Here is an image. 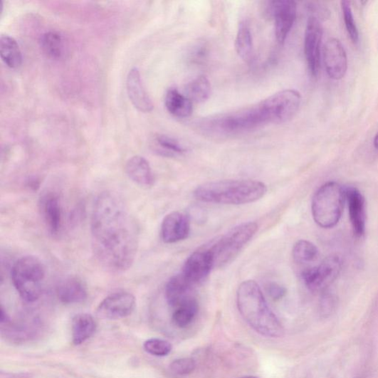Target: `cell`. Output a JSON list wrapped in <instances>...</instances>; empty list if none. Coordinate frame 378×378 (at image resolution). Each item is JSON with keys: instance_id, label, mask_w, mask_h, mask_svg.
<instances>
[{"instance_id": "cell-16", "label": "cell", "mask_w": 378, "mask_h": 378, "mask_svg": "<svg viewBox=\"0 0 378 378\" xmlns=\"http://www.w3.org/2000/svg\"><path fill=\"white\" fill-rule=\"evenodd\" d=\"M38 206L49 233L57 235L61 232L63 223L61 199L54 192L46 193L39 200Z\"/></svg>"}, {"instance_id": "cell-20", "label": "cell", "mask_w": 378, "mask_h": 378, "mask_svg": "<svg viewBox=\"0 0 378 378\" xmlns=\"http://www.w3.org/2000/svg\"><path fill=\"white\" fill-rule=\"evenodd\" d=\"M191 284L183 273L172 276L166 286V298L168 304L173 308H178L189 300Z\"/></svg>"}, {"instance_id": "cell-18", "label": "cell", "mask_w": 378, "mask_h": 378, "mask_svg": "<svg viewBox=\"0 0 378 378\" xmlns=\"http://www.w3.org/2000/svg\"><path fill=\"white\" fill-rule=\"evenodd\" d=\"M127 90L132 104L139 111L149 112L154 105L147 93L140 72L137 68L131 69L127 78Z\"/></svg>"}, {"instance_id": "cell-30", "label": "cell", "mask_w": 378, "mask_h": 378, "mask_svg": "<svg viewBox=\"0 0 378 378\" xmlns=\"http://www.w3.org/2000/svg\"><path fill=\"white\" fill-rule=\"evenodd\" d=\"M320 252L317 247L307 241H298L293 248V257L298 264H308L315 262Z\"/></svg>"}, {"instance_id": "cell-33", "label": "cell", "mask_w": 378, "mask_h": 378, "mask_svg": "<svg viewBox=\"0 0 378 378\" xmlns=\"http://www.w3.org/2000/svg\"><path fill=\"white\" fill-rule=\"evenodd\" d=\"M195 368V361L189 357L174 360L169 366L171 372L177 375L189 374L194 371Z\"/></svg>"}, {"instance_id": "cell-22", "label": "cell", "mask_w": 378, "mask_h": 378, "mask_svg": "<svg viewBox=\"0 0 378 378\" xmlns=\"http://www.w3.org/2000/svg\"><path fill=\"white\" fill-rule=\"evenodd\" d=\"M43 53L53 61H61L68 53V43L63 33L56 31L44 33L39 38Z\"/></svg>"}, {"instance_id": "cell-13", "label": "cell", "mask_w": 378, "mask_h": 378, "mask_svg": "<svg viewBox=\"0 0 378 378\" xmlns=\"http://www.w3.org/2000/svg\"><path fill=\"white\" fill-rule=\"evenodd\" d=\"M324 62L327 73L334 80H340L347 73V57L344 46L338 39H328L324 48Z\"/></svg>"}, {"instance_id": "cell-8", "label": "cell", "mask_w": 378, "mask_h": 378, "mask_svg": "<svg viewBox=\"0 0 378 378\" xmlns=\"http://www.w3.org/2000/svg\"><path fill=\"white\" fill-rule=\"evenodd\" d=\"M302 96L294 90L278 92L261 103L269 124H283L295 115L301 105Z\"/></svg>"}, {"instance_id": "cell-32", "label": "cell", "mask_w": 378, "mask_h": 378, "mask_svg": "<svg viewBox=\"0 0 378 378\" xmlns=\"http://www.w3.org/2000/svg\"><path fill=\"white\" fill-rule=\"evenodd\" d=\"M342 8L347 33L352 43L356 44L357 43L358 41H359V35H358V31L352 15L350 3L348 1L342 2Z\"/></svg>"}, {"instance_id": "cell-26", "label": "cell", "mask_w": 378, "mask_h": 378, "mask_svg": "<svg viewBox=\"0 0 378 378\" xmlns=\"http://www.w3.org/2000/svg\"><path fill=\"white\" fill-rule=\"evenodd\" d=\"M236 53L247 63L252 61L253 56V36L249 24L243 21L238 24L235 41Z\"/></svg>"}, {"instance_id": "cell-10", "label": "cell", "mask_w": 378, "mask_h": 378, "mask_svg": "<svg viewBox=\"0 0 378 378\" xmlns=\"http://www.w3.org/2000/svg\"><path fill=\"white\" fill-rule=\"evenodd\" d=\"M323 29L320 19L309 17L305 36V54L310 73L317 77L321 70V46Z\"/></svg>"}, {"instance_id": "cell-34", "label": "cell", "mask_w": 378, "mask_h": 378, "mask_svg": "<svg viewBox=\"0 0 378 378\" xmlns=\"http://www.w3.org/2000/svg\"><path fill=\"white\" fill-rule=\"evenodd\" d=\"M322 293L320 301L321 314L324 317H327L334 312L337 305V300L333 294L328 292V290Z\"/></svg>"}, {"instance_id": "cell-7", "label": "cell", "mask_w": 378, "mask_h": 378, "mask_svg": "<svg viewBox=\"0 0 378 378\" xmlns=\"http://www.w3.org/2000/svg\"><path fill=\"white\" fill-rule=\"evenodd\" d=\"M254 222L238 225L222 236L209 248L215 268H223L234 260V258L249 243L258 231Z\"/></svg>"}, {"instance_id": "cell-38", "label": "cell", "mask_w": 378, "mask_h": 378, "mask_svg": "<svg viewBox=\"0 0 378 378\" xmlns=\"http://www.w3.org/2000/svg\"><path fill=\"white\" fill-rule=\"evenodd\" d=\"M241 378H258L256 376H251V375H248V376H244V377H242Z\"/></svg>"}, {"instance_id": "cell-27", "label": "cell", "mask_w": 378, "mask_h": 378, "mask_svg": "<svg viewBox=\"0 0 378 378\" xmlns=\"http://www.w3.org/2000/svg\"><path fill=\"white\" fill-rule=\"evenodd\" d=\"M151 147L154 152L165 157H176L187 152L180 142L166 135H155L151 141Z\"/></svg>"}, {"instance_id": "cell-11", "label": "cell", "mask_w": 378, "mask_h": 378, "mask_svg": "<svg viewBox=\"0 0 378 378\" xmlns=\"http://www.w3.org/2000/svg\"><path fill=\"white\" fill-rule=\"evenodd\" d=\"M297 6L292 0H275L269 2L267 12L274 19L277 41L284 44L296 18Z\"/></svg>"}, {"instance_id": "cell-29", "label": "cell", "mask_w": 378, "mask_h": 378, "mask_svg": "<svg viewBox=\"0 0 378 378\" xmlns=\"http://www.w3.org/2000/svg\"><path fill=\"white\" fill-rule=\"evenodd\" d=\"M199 310L198 303L191 298L181 306L176 308L172 315V321L179 328H186L194 321Z\"/></svg>"}, {"instance_id": "cell-15", "label": "cell", "mask_w": 378, "mask_h": 378, "mask_svg": "<svg viewBox=\"0 0 378 378\" xmlns=\"http://www.w3.org/2000/svg\"><path fill=\"white\" fill-rule=\"evenodd\" d=\"M190 233V219L180 211H174L165 216L162 224V241L167 244L186 240Z\"/></svg>"}, {"instance_id": "cell-23", "label": "cell", "mask_w": 378, "mask_h": 378, "mask_svg": "<svg viewBox=\"0 0 378 378\" xmlns=\"http://www.w3.org/2000/svg\"><path fill=\"white\" fill-rule=\"evenodd\" d=\"M96 330L94 317L88 313H79L73 318L72 337L75 345H80L89 340Z\"/></svg>"}, {"instance_id": "cell-31", "label": "cell", "mask_w": 378, "mask_h": 378, "mask_svg": "<svg viewBox=\"0 0 378 378\" xmlns=\"http://www.w3.org/2000/svg\"><path fill=\"white\" fill-rule=\"evenodd\" d=\"M145 350L154 356L164 357L167 356L172 350V345L160 338H151L144 344Z\"/></svg>"}, {"instance_id": "cell-12", "label": "cell", "mask_w": 378, "mask_h": 378, "mask_svg": "<svg viewBox=\"0 0 378 378\" xmlns=\"http://www.w3.org/2000/svg\"><path fill=\"white\" fill-rule=\"evenodd\" d=\"M135 308V296L127 292L110 295L99 305L97 315L103 320H116L130 315Z\"/></svg>"}, {"instance_id": "cell-28", "label": "cell", "mask_w": 378, "mask_h": 378, "mask_svg": "<svg viewBox=\"0 0 378 378\" xmlns=\"http://www.w3.org/2000/svg\"><path fill=\"white\" fill-rule=\"evenodd\" d=\"M211 94V84L205 75L193 79L186 87V95L192 103H201L207 100Z\"/></svg>"}, {"instance_id": "cell-4", "label": "cell", "mask_w": 378, "mask_h": 378, "mask_svg": "<svg viewBox=\"0 0 378 378\" xmlns=\"http://www.w3.org/2000/svg\"><path fill=\"white\" fill-rule=\"evenodd\" d=\"M266 115L261 103L237 112L204 119L203 131L216 136H229L251 131L268 125Z\"/></svg>"}, {"instance_id": "cell-37", "label": "cell", "mask_w": 378, "mask_h": 378, "mask_svg": "<svg viewBox=\"0 0 378 378\" xmlns=\"http://www.w3.org/2000/svg\"><path fill=\"white\" fill-rule=\"evenodd\" d=\"M374 147L378 150V132H377L374 139Z\"/></svg>"}, {"instance_id": "cell-6", "label": "cell", "mask_w": 378, "mask_h": 378, "mask_svg": "<svg viewBox=\"0 0 378 378\" xmlns=\"http://www.w3.org/2000/svg\"><path fill=\"white\" fill-rule=\"evenodd\" d=\"M346 189L336 182L322 186L313 196L312 214L315 222L323 229L335 226L342 215Z\"/></svg>"}, {"instance_id": "cell-17", "label": "cell", "mask_w": 378, "mask_h": 378, "mask_svg": "<svg viewBox=\"0 0 378 378\" xmlns=\"http://www.w3.org/2000/svg\"><path fill=\"white\" fill-rule=\"evenodd\" d=\"M346 200L348 202L349 214L354 234L362 237L366 229V206L362 194L357 189H346Z\"/></svg>"}, {"instance_id": "cell-5", "label": "cell", "mask_w": 378, "mask_h": 378, "mask_svg": "<svg viewBox=\"0 0 378 378\" xmlns=\"http://www.w3.org/2000/svg\"><path fill=\"white\" fill-rule=\"evenodd\" d=\"M46 275L44 264L33 256L19 258L11 271L13 285L19 296L27 303H34L41 298Z\"/></svg>"}, {"instance_id": "cell-14", "label": "cell", "mask_w": 378, "mask_h": 378, "mask_svg": "<svg viewBox=\"0 0 378 378\" xmlns=\"http://www.w3.org/2000/svg\"><path fill=\"white\" fill-rule=\"evenodd\" d=\"M213 268L214 257L209 248L199 250L187 258L182 273L191 284L195 285L204 281Z\"/></svg>"}, {"instance_id": "cell-2", "label": "cell", "mask_w": 378, "mask_h": 378, "mask_svg": "<svg viewBox=\"0 0 378 378\" xmlns=\"http://www.w3.org/2000/svg\"><path fill=\"white\" fill-rule=\"evenodd\" d=\"M236 303L243 320L256 332L268 337L283 336V326L270 309L256 283L248 280L238 286Z\"/></svg>"}, {"instance_id": "cell-19", "label": "cell", "mask_w": 378, "mask_h": 378, "mask_svg": "<svg viewBox=\"0 0 378 378\" xmlns=\"http://www.w3.org/2000/svg\"><path fill=\"white\" fill-rule=\"evenodd\" d=\"M58 298L64 304L82 303L87 300L88 290L81 280L77 277H68L57 286Z\"/></svg>"}, {"instance_id": "cell-21", "label": "cell", "mask_w": 378, "mask_h": 378, "mask_svg": "<svg viewBox=\"0 0 378 378\" xmlns=\"http://www.w3.org/2000/svg\"><path fill=\"white\" fill-rule=\"evenodd\" d=\"M125 170L131 180L142 187H152L154 176L149 163L142 156H134L127 162Z\"/></svg>"}, {"instance_id": "cell-25", "label": "cell", "mask_w": 378, "mask_h": 378, "mask_svg": "<svg viewBox=\"0 0 378 378\" xmlns=\"http://www.w3.org/2000/svg\"><path fill=\"white\" fill-rule=\"evenodd\" d=\"M0 56L4 63L11 69H17L23 64V54L15 38L9 35L0 37Z\"/></svg>"}, {"instance_id": "cell-1", "label": "cell", "mask_w": 378, "mask_h": 378, "mask_svg": "<svg viewBox=\"0 0 378 378\" xmlns=\"http://www.w3.org/2000/svg\"><path fill=\"white\" fill-rule=\"evenodd\" d=\"M93 251L97 261L112 273H122L135 262L138 229L122 199L105 191L94 204L91 220Z\"/></svg>"}, {"instance_id": "cell-36", "label": "cell", "mask_w": 378, "mask_h": 378, "mask_svg": "<svg viewBox=\"0 0 378 378\" xmlns=\"http://www.w3.org/2000/svg\"><path fill=\"white\" fill-rule=\"evenodd\" d=\"M10 321V318L7 313L5 311L4 307H1V310H0V322L1 324H7Z\"/></svg>"}, {"instance_id": "cell-3", "label": "cell", "mask_w": 378, "mask_h": 378, "mask_svg": "<svg viewBox=\"0 0 378 378\" xmlns=\"http://www.w3.org/2000/svg\"><path fill=\"white\" fill-rule=\"evenodd\" d=\"M267 186L253 180H225L199 186L194 191L197 200L224 205H244L261 200Z\"/></svg>"}, {"instance_id": "cell-35", "label": "cell", "mask_w": 378, "mask_h": 378, "mask_svg": "<svg viewBox=\"0 0 378 378\" xmlns=\"http://www.w3.org/2000/svg\"><path fill=\"white\" fill-rule=\"evenodd\" d=\"M267 293L274 301H278L285 295V288L275 283H271L266 287Z\"/></svg>"}, {"instance_id": "cell-9", "label": "cell", "mask_w": 378, "mask_h": 378, "mask_svg": "<svg viewBox=\"0 0 378 378\" xmlns=\"http://www.w3.org/2000/svg\"><path fill=\"white\" fill-rule=\"evenodd\" d=\"M342 270V261L337 256H330L318 266L302 273L306 287L313 292L323 293L335 282Z\"/></svg>"}, {"instance_id": "cell-24", "label": "cell", "mask_w": 378, "mask_h": 378, "mask_svg": "<svg viewBox=\"0 0 378 378\" xmlns=\"http://www.w3.org/2000/svg\"><path fill=\"white\" fill-rule=\"evenodd\" d=\"M193 103L186 95L176 89H170L165 97V106L173 116L181 118L189 117L193 111Z\"/></svg>"}]
</instances>
